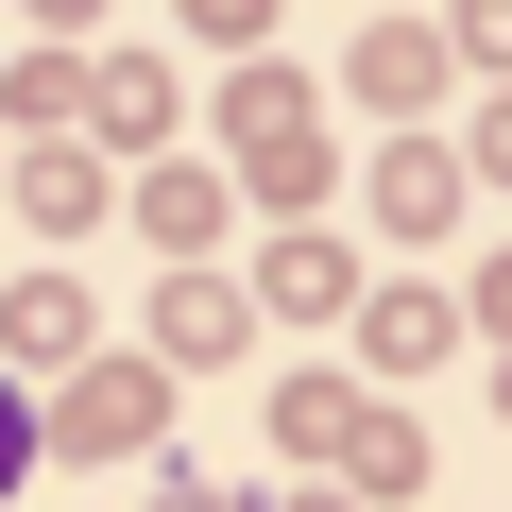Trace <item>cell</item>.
<instances>
[{
    "label": "cell",
    "mask_w": 512,
    "mask_h": 512,
    "mask_svg": "<svg viewBox=\"0 0 512 512\" xmlns=\"http://www.w3.org/2000/svg\"><path fill=\"white\" fill-rule=\"evenodd\" d=\"M18 444H35V427H18V410H0V478H18Z\"/></svg>",
    "instance_id": "6da1fadb"
}]
</instances>
